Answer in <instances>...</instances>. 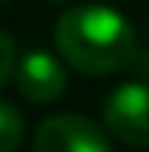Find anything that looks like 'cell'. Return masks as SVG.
<instances>
[{
    "label": "cell",
    "instance_id": "6da1fadb",
    "mask_svg": "<svg viewBox=\"0 0 149 152\" xmlns=\"http://www.w3.org/2000/svg\"><path fill=\"white\" fill-rule=\"evenodd\" d=\"M55 49L81 75H114L136 58V29L110 7H68L55 23Z\"/></svg>",
    "mask_w": 149,
    "mask_h": 152
},
{
    "label": "cell",
    "instance_id": "7a4b0ae2",
    "mask_svg": "<svg viewBox=\"0 0 149 152\" xmlns=\"http://www.w3.org/2000/svg\"><path fill=\"white\" fill-rule=\"evenodd\" d=\"M104 126L126 146H149V81H123L107 94Z\"/></svg>",
    "mask_w": 149,
    "mask_h": 152
},
{
    "label": "cell",
    "instance_id": "3957f363",
    "mask_svg": "<svg viewBox=\"0 0 149 152\" xmlns=\"http://www.w3.org/2000/svg\"><path fill=\"white\" fill-rule=\"evenodd\" d=\"M32 152H114L104 129L78 113H55L36 126Z\"/></svg>",
    "mask_w": 149,
    "mask_h": 152
},
{
    "label": "cell",
    "instance_id": "277c9868",
    "mask_svg": "<svg viewBox=\"0 0 149 152\" xmlns=\"http://www.w3.org/2000/svg\"><path fill=\"white\" fill-rule=\"evenodd\" d=\"M16 88L20 94L32 104H52L65 94L68 71L52 52L46 49H29L23 58L16 61Z\"/></svg>",
    "mask_w": 149,
    "mask_h": 152
},
{
    "label": "cell",
    "instance_id": "5b68a950",
    "mask_svg": "<svg viewBox=\"0 0 149 152\" xmlns=\"http://www.w3.org/2000/svg\"><path fill=\"white\" fill-rule=\"evenodd\" d=\"M23 117L13 104L0 100V152H16L23 142Z\"/></svg>",
    "mask_w": 149,
    "mask_h": 152
},
{
    "label": "cell",
    "instance_id": "8992f818",
    "mask_svg": "<svg viewBox=\"0 0 149 152\" xmlns=\"http://www.w3.org/2000/svg\"><path fill=\"white\" fill-rule=\"evenodd\" d=\"M16 71V49H13V39L0 29V88L13 78Z\"/></svg>",
    "mask_w": 149,
    "mask_h": 152
}]
</instances>
